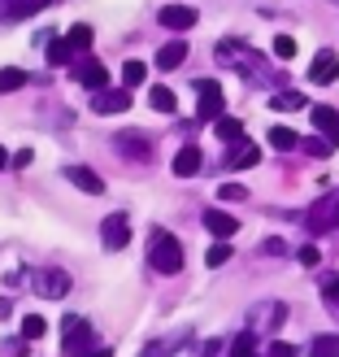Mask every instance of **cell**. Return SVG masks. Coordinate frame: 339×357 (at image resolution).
<instances>
[{
	"label": "cell",
	"mask_w": 339,
	"mask_h": 357,
	"mask_svg": "<svg viewBox=\"0 0 339 357\" xmlns=\"http://www.w3.org/2000/svg\"><path fill=\"white\" fill-rule=\"evenodd\" d=\"M65 40L74 44V48H87V44H92V26H70V31H65Z\"/></svg>",
	"instance_id": "33"
},
{
	"label": "cell",
	"mask_w": 339,
	"mask_h": 357,
	"mask_svg": "<svg viewBox=\"0 0 339 357\" xmlns=\"http://www.w3.org/2000/svg\"><path fill=\"white\" fill-rule=\"evenodd\" d=\"M100 244H104V248H127V244H131V222H127V213H109V218L100 222Z\"/></svg>",
	"instance_id": "5"
},
{
	"label": "cell",
	"mask_w": 339,
	"mask_h": 357,
	"mask_svg": "<svg viewBox=\"0 0 339 357\" xmlns=\"http://www.w3.org/2000/svg\"><path fill=\"white\" fill-rule=\"evenodd\" d=\"M296 257H300V266H317V261H322V253H317V248H313V244H305V248H300V253H296Z\"/></svg>",
	"instance_id": "37"
},
{
	"label": "cell",
	"mask_w": 339,
	"mask_h": 357,
	"mask_svg": "<svg viewBox=\"0 0 339 357\" xmlns=\"http://www.w3.org/2000/svg\"><path fill=\"white\" fill-rule=\"evenodd\" d=\"M274 57L278 61H292L296 57V40H292V35H274Z\"/></svg>",
	"instance_id": "31"
},
{
	"label": "cell",
	"mask_w": 339,
	"mask_h": 357,
	"mask_svg": "<svg viewBox=\"0 0 339 357\" xmlns=\"http://www.w3.org/2000/svg\"><path fill=\"white\" fill-rule=\"evenodd\" d=\"M144 79H148V66H144V61H135V57H131L127 66H122V83H127V87H139Z\"/></svg>",
	"instance_id": "24"
},
{
	"label": "cell",
	"mask_w": 339,
	"mask_h": 357,
	"mask_svg": "<svg viewBox=\"0 0 339 357\" xmlns=\"http://www.w3.org/2000/svg\"><path fill=\"white\" fill-rule=\"evenodd\" d=\"M322 296H326V305H339V279H326L322 283Z\"/></svg>",
	"instance_id": "38"
},
{
	"label": "cell",
	"mask_w": 339,
	"mask_h": 357,
	"mask_svg": "<svg viewBox=\"0 0 339 357\" xmlns=\"http://www.w3.org/2000/svg\"><path fill=\"white\" fill-rule=\"evenodd\" d=\"M148 266L157 275H178V271H183V244H178L166 227L148 231Z\"/></svg>",
	"instance_id": "1"
},
{
	"label": "cell",
	"mask_w": 339,
	"mask_h": 357,
	"mask_svg": "<svg viewBox=\"0 0 339 357\" xmlns=\"http://www.w3.org/2000/svg\"><path fill=\"white\" fill-rule=\"evenodd\" d=\"M213 131H218V139H226V144H239V139H244V122L222 114L218 122H213Z\"/></svg>",
	"instance_id": "19"
},
{
	"label": "cell",
	"mask_w": 339,
	"mask_h": 357,
	"mask_svg": "<svg viewBox=\"0 0 339 357\" xmlns=\"http://www.w3.org/2000/svg\"><path fill=\"white\" fill-rule=\"evenodd\" d=\"M31 166V149H17L13 153V170H26Z\"/></svg>",
	"instance_id": "39"
},
{
	"label": "cell",
	"mask_w": 339,
	"mask_h": 357,
	"mask_svg": "<svg viewBox=\"0 0 339 357\" xmlns=\"http://www.w3.org/2000/svg\"><path fill=\"white\" fill-rule=\"evenodd\" d=\"M9 162H13V157H9V149H0V170H5Z\"/></svg>",
	"instance_id": "43"
},
{
	"label": "cell",
	"mask_w": 339,
	"mask_h": 357,
	"mask_svg": "<svg viewBox=\"0 0 339 357\" xmlns=\"http://www.w3.org/2000/svg\"><path fill=\"white\" fill-rule=\"evenodd\" d=\"M113 149L127 153V157H148V153H152V139H148L144 131H118V135H113Z\"/></svg>",
	"instance_id": "8"
},
{
	"label": "cell",
	"mask_w": 339,
	"mask_h": 357,
	"mask_svg": "<svg viewBox=\"0 0 339 357\" xmlns=\"http://www.w3.org/2000/svg\"><path fill=\"white\" fill-rule=\"evenodd\" d=\"M74 79L87 87V92H104V83H109V70H104L100 61L87 57V61H79V66H74Z\"/></svg>",
	"instance_id": "7"
},
{
	"label": "cell",
	"mask_w": 339,
	"mask_h": 357,
	"mask_svg": "<svg viewBox=\"0 0 339 357\" xmlns=\"http://www.w3.org/2000/svg\"><path fill=\"white\" fill-rule=\"evenodd\" d=\"M313 127L322 131V139H331V144H339V109H331V105H313Z\"/></svg>",
	"instance_id": "11"
},
{
	"label": "cell",
	"mask_w": 339,
	"mask_h": 357,
	"mask_svg": "<svg viewBox=\"0 0 339 357\" xmlns=\"http://www.w3.org/2000/svg\"><path fill=\"white\" fill-rule=\"evenodd\" d=\"M187 61V44L183 40H170V44H161V52H157V70H178Z\"/></svg>",
	"instance_id": "18"
},
{
	"label": "cell",
	"mask_w": 339,
	"mask_h": 357,
	"mask_svg": "<svg viewBox=\"0 0 339 357\" xmlns=\"http://www.w3.org/2000/svg\"><path fill=\"white\" fill-rule=\"evenodd\" d=\"M205 227H209V231H213V236H218V240H230V236H235V231H239V222L230 218L226 209H205Z\"/></svg>",
	"instance_id": "17"
},
{
	"label": "cell",
	"mask_w": 339,
	"mask_h": 357,
	"mask_svg": "<svg viewBox=\"0 0 339 357\" xmlns=\"http://www.w3.org/2000/svg\"><path fill=\"white\" fill-rule=\"evenodd\" d=\"M335 79H339V57L331 48H322L309 66V83H335Z\"/></svg>",
	"instance_id": "9"
},
{
	"label": "cell",
	"mask_w": 339,
	"mask_h": 357,
	"mask_svg": "<svg viewBox=\"0 0 339 357\" xmlns=\"http://www.w3.org/2000/svg\"><path fill=\"white\" fill-rule=\"evenodd\" d=\"M70 57H74V44H70V40H52L48 44V61L52 66H65Z\"/></svg>",
	"instance_id": "26"
},
{
	"label": "cell",
	"mask_w": 339,
	"mask_h": 357,
	"mask_svg": "<svg viewBox=\"0 0 339 357\" xmlns=\"http://www.w3.org/2000/svg\"><path fill=\"white\" fill-rule=\"evenodd\" d=\"M257 162H261V149L248 144V139L230 144V153H226V166H230V170H248V166H257Z\"/></svg>",
	"instance_id": "16"
},
{
	"label": "cell",
	"mask_w": 339,
	"mask_h": 357,
	"mask_svg": "<svg viewBox=\"0 0 339 357\" xmlns=\"http://www.w3.org/2000/svg\"><path fill=\"white\" fill-rule=\"evenodd\" d=\"M196 92H200V105H196V118H205V122H218L222 109H226V96H222V87L213 83V79H196Z\"/></svg>",
	"instance_id": "4"
},
{
	"label": "cell",
	"mask_w": 339,
	"mask_h": 357,
	"mask_svg": "<svg viewBox=\"0 0 339 357\" xmlns=\"http://www.w3.org/2000/svg\"><path fill=\"white\" fill-rule=\"evenodd\" d=\"M196 17H200V13H196L191 5H166L161 9V26H170V31H191Z\"/></svg>",
	"instance_id": "13"
},
{
	"label": "cell",
	"mask_w": 339,
	"mask_h": 357,
	"mask_svg": "<svg viewBox=\"0 0 339 357\" xmlns=\"http://www.w3.org/2000/svg\"><path fill=\"white\" fill-rule=\"evenodd\" d=\"M218 61H226V66H244V70H248V66H257V52H248L239 40H222V44H218Z\"/></svg>",
	"instance_id": "15"
},
{
	"label": "cell",
	"mask_w": 339,
	"mask_h": 357,
	"mask_svg": "<svg viewBox=\"0 0 339 357\" xmlns=\"http://www.w3.org/2000/svg\"><path fill=\"white\" fill-rule=\"evenodd\" d=\"M13 314V305H9V301H0V318H9Z\"/></svg>",
	"instance_id": "44"
},
{
	"label": "cell",
	"mask_w": 339,
	"mask_h": 357,
	"mask_svg": "<svg viewBox=\"0 0 339 357\" xmlns=\"http://www.w3.org/2000/svg\"><path fill=\"white\" fill-rule=\"evenodd\" d=\"M200 357H218V340H209V344H205V353H200Z\"/></svg>",
	"instance_id": "41"
},
{
	"label": "cell",
	"mask_w": 339,
	"mask_h": 357,
	"mask_svg": "<svg viewBox=\"0 0 339 357\" xmlns=\"http://www.w3.org/2000/svg\"><path fill=\"white\" fill-rule=\"evenodd\" d=\"M61 349H65V357H87L92 353V323L87 318H79V314H65V323H61Z\"/></svg>",
	"instance_id": "2"
},
{
	"label": "cell",
	"mask_w": 339,
	"mask_h": 357,
	"mask_svg": "<svg viewBox=\"0 0 339 357\" xmlns=\"http://www.w3.org/2000/svg\"><path fill=\"white\" fill-rule=\"evenodd\" d=\"M87 357H113V349H92Z\"/></svg>",
	"instance_id": "42"
},
{
	"label": "cell",
	"mask_w": 339,
	"mask_h": 357,
	"mask_svg": "<svg viewBox=\"0 0 339 357\" xmlns=\"http://www.w3.org/2000/svg\"><path fill=\"white\" fill-rule=\"evenodd\" d=\"M178 344H183V340H178V335H170V340H157V344H148V349L139 353V357H170V353H178Z\"/></svg>",
	"instance_id": "28"
},
{
	"label": "cell",
	"mask_w": 339,
	"mask_h": 357,
	"mask_svg": "<svg viewBox=\"0 0 339 357\" xmlns=\"http://www.w3.org/2000/svg\"><path fill=\"white\" fill-rule=\"evenodd\" d=\"M305 227L313 231V236H322V231H335L339 227V192H331V196H322V201L309 205Z\"/></svg>",
	"instance_id": "3"
},
{
	"label": "cell",
	"mask_w": 339,
	"mask_h": 357,
	"mask_svg": "<svg viewBox=\"0 0 339 357\" xmlns=\"http://www.w3.org/2000/svg\"><path fill=\"white\" fill-rule=\"evenodd\" d=\"M35 292H40L44 301H61L70 292V275L65 271H40L35 275Z\"/></svg>",
	"instance_id": "6"
},
{
	"label": "cell",
	"mask_w": 339,
	"mask_h": 357,
	"mask_svg": "<svg viewBox=\"0 0 339 357\" xmlns=\"http://www.w3.org/2000/svg\"><path fill=\"white\" fill-rule=\"evenodd\" d=\"M92 109L96 114H127L131 109V92H127V87H122V92H96Z\"/></svg>",
	"instance_id": "12"
},
{
	"label": "cell",
	"mask_w": 339,
	"mask_h": 357,
	"mask_svg": "<svg viewBox=\"0 0 339 357\" xmlns=\"http://www.w3.org/2000/svg\"><path fill=\"white\" fill-rule=\"evenodd\" d=\"M44 0H5V9H9V17H26V13H35Z\"/></svg>",
	"instance_id": "32"
},
{
	"label": "cell",
	"mask_w": 339,
	"mask_h": 357,
	"mask_svg": "<svg viewBox=\"0 0 339 357\" xmlns=\"http://www.w3.org/2000/svg\"><path fill=\"white\" fill-rule=\"evenodd\" d=\"M26 87V70H0V92H17Z\"/></svg>",
	"instance_id": "29"
},
{
	"label": "cell",
	"mask_w": 339,
	"mask_h": 357,
	"mask_svg": "<svg viewBox=\"0 0 339 357\" xmlns=\"http://www.w3.org/2000/svg\"><path fill=\"white\" fill-rule=\"evenodd\" d=\"M200 162H205V157H200V149H196V144H183V149L174 153V162H170V170H174L178 178H191L196 170H200Z\"/></svg>",
	"instance_id": "14"
},
{
	"label": "cell",
	"mask_w": 339,
	"mask_h": 357,
	"mask_svg": "<svg viewBox=\"0 0 339 357\" xmlns=\"http://www.w3.org/2000/svg\"><path fill=\"white\" fill-rule=\"evenodd\" d=\"M148 105H152L157 114H174V109H178L174 92H170V87H161V83H157V87H148Z\"/></svg>",
	"instance_id": "20"
},
{
	"label": "cell",
	"mask_w": 339,
	"mask_h": 357,
	"mask_svg": "<svg viewBox=\"0 0 339 357\" xmlns=\"http://www.w3.org/2000/svg\"><path fill=\"white\" fill-rule=\"evenodd\" d=\"M218 201H248V188H239V183H222V188H218Z\"/></svg>",
	"instance_id": "34"
},
{
	"label": "cell",
	"mask_w": 339,
	"mask_h": 357,
	"mask_svg": "<svg viewBox=\"0 0 339 357\" xmlns=\"http://www.w3.org/2000/svg\"><path fill=\"white\" fill-rule=\"evenodd\" d=\"M270 149H278V153L300 149V135H296L292 127H270Z\"/></svg>",
	"instance_id": "21"
},
{
	"label": "cell",
	"mask_w": 339,
	"mask_h": 357,
	"mask_svg": "<svg viewBox=\"0 0 339 357\" xmlns=\"http://www.w3.org/2000/svg\"><path fill=\"white\" fill-rule=\"evenodd\" d=\"M283 248H287L283 240H265V244H261V253H283Z\"/></svg>",
	"instance_id": "40"
},
{
	"label": "cell",
	"mask_w": 339,
	"mask_h": 357,
	"mask_svg": "<svg viewBox=\"0 0 339 357\" xmlns=\"http://www.w3.org/2000/svg\"><path fill=\"white\" fill-rule=\"evenodd\" d=\"M205 261L213 266V271H218V266H226V261H230V244H226V240H218V244H213L209 253H205Z\"/></svg>",
	"instance_id": "30"
},
{
	"label": "cell",
	"mask_w": 339,
	"mask_h": 357,
	"mask_svg": "<svg viewBox=\"0 0 339 357\" xmlns=\"http://www.w3.org/2000/svg\"><path fill=\"white\" fill-rule=\"evenodd\" d=\"M230 357H257V335H253V331L235 335V344H230Z\"/></svg>",
	"instance_id": "27"
},
{
	"label": "cell",
	"mask_w": 339,
	"mask_h": 357,
	"mask_svg": "<svg viewBox=\"0 0 339 357\" xmlns=\"http://www.w3.org/2000/svg\"><path fill=\"white\" fill-rule=\"evenodd\" d=\"M300 144H305V153H309V157H326V153L335 149L331 139H300Z\"/></svg>",
	"instance_id": "35"
},
{
	"label": "cell",
	"mask_w": 339,
	"mask_h": 357,
	"mask_svg": "<svg viewBox=\"0 0 339 357\" xmlns=\"http://www.w3.org/2000/svg\"><path fill=\"white\" fill-rule=\"evenodd\" d=\"M265 357H296V344H287V340H274Z\"/></svg>",
	"instance_id": "36"
},
{
	"label": "cell",
	"mask_w": 339,
	"mask_h": 357,
	"mask_svg": "<svg viewBox=\"0 0 339 357\" xmlns=\"http://www.w3.org/2000/svg\"><path fill=\"white\" fill-rule=\"evenodd\" d=\"M65 178H70L74 188H83L87 196H100V192H104V178H100L92 166H65Z\"/></svg>",
	"instance_id": "10"
},
{
	"label": "cell",
	"mask_w": 339,
	"mask_h": 357,
	"mask_svg": "<svg viewBox=\"0 0 339 357\" xmlns=\"http://www.w3.org/2000/svg\"><path fill=\"white\" fill-rule=\"evenodd\" d=\"M48 335V318L44 314H26L22 318V340H44Z\"/></svg>",
	"instance_id": "22"
},
{
	"label": "cell",
	"mask_w": 339,
	"mask_h": 357,
	"mask_svg": "<svg viewBox=\"0 0 339 357\" xmlns=\"http://www.w3.org/2000/svg\"><path fill=\"white\" fill-rule=\"evenodd\" d=\"M270 109H278V114L305 109V96H300V92H278V96H270Z\"/></svg>",
	"instance_id": "23"
},
{
	"label": "cell",
	"mask_w": 339,
	"mask_h": 357,
	"mask_svg": "<svg viewBox=\"0 0 339 357\" xmlns=\"http://www.w3.org/2000/svg\"><path fill=\"white\" fill-rule=\"evenodd\" d=\"M309 357H339V335H317Z\"/></svg>",
	"instance_id": "25"
}]
</instances>
